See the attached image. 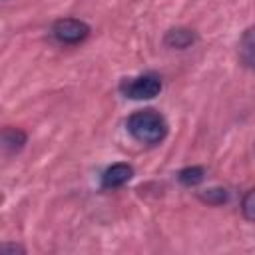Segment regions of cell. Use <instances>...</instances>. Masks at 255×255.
<instances>
[{
  "label": "cell",
  "mask_w": 255,
  "mask_h": 255,
  "mask_svg": "<svg viewBox=\"0 0 255 255\" xmlns=\"http://www.w3.org/2000/svg\"><path fill=\"white\" fill-rule=\"evenodd\" d=\"M126 128H128V133L143 145H157L167 137L165 118L151 108L135 110L133 114H129L126 120Z\"/></svg>",
  "instance_id": "cell-1"
},
{
  "label": "cell",
  "mask_w": 255,
  "mask_h": 255,
  "mask_svg": "<svg viewBox=\"0 0 255 255\" xmlns=\"http://www.w3.org/2000/svg\"><path fill=\"white\" fill-rule=\"evenodd\" d=\"M120 92L129 100H151L161 92V78L153 72L139 74L135 78H124Z\"/></svg>",
  "instance_id": "cell-2"
},
{
  "label": "cell",
  "mask_w": 255,
  "mask_h": 255,
  "mask_svg": "<svg viewBox=\"0 0 255 255\" xmlns=\"http://www.w3.org/2000/svg\"><path fill=\"white\" fill-rule=\"evenodd\" d=\"M90 26L80 20V18H58L54 24H52V36L60 42V44H66V46H76V44H82L88 36H90Z\"/></svg>",
  "instance_id": "cell-3"
},
{
  "label": "cell",
  "mask_w": 255,
  "mask_h": 255,
  "mask_svg": "<svg viewBox=\"0 0 255 255\" xmlns=\"http://www.w3.org/2000/svg\"><path fill=\"white\" fill-rule=\"evenodd\" d=\"M131 177H133V167L129 163H122V161L112 163L102 173V187L104 189H118V187L126 185Z\"/></svg>",
  "instance_id": "cell-4"
},
{
  "label": "cell",
  "mask_w": 255,
  "mask_h": 255,
  "mask_svg": "<svg viewBox=\"0 0 255 255\" xmlns=\"http://www.w3.org/2000/svg\"><path fill=\"white\" fill-rule=\"evenodd\" d=\"M237 52H239V60L243 62V66L255 72V26H249L241 34Z\"/></svg>",
  "instance_id": "cell-5"
},
{
  "label": "cell",
  "mask_w": 255,
  "mask_h": 255,
  "mask_svg": "<svg viewBox=\"0 0 255 255\" xmlns=\"http://www.w3.org/2000/svg\"><path fill=\"white\" fill-rule=\"evenodd\" d=\"M26 133L20 129V128H4L2 131V149L6 155H12V153H18L24 143H26Z\"/></svg>",
  "instance_id": "cell-6"
},
{
  "label": "cell",
  "mask_w": 255,
  "mask_h": 255,
  "mask_svg": "<svg viewBox=\"0 0 255 255\" xmlns=\"http://www.w3.org/2000/svg\"><path fill=\"white\" fill-rule=\"evenodd\" d=\"M163 42L169 46V48H177V50H185L189 48L193 42H195V34L193 30L189 28H173L165 34Z\"/></svg>",
  "instance_id": "cell-7"
},
{
  "label": "cell",
  "mask_w": 255,
  "mask_h": 255,
  "mask_svg": "<svg viewBox=\"0 0 255 255\" xmlns=\"http://www.w3.org/2000/svg\"><path fill=\"white\" fill-rule=\"evenodd\" d=\"M177 179H179V183H183L185 187H193V185H197V183H201V181L205 179V169L199 167V165L183 167V169H179Z\"/></svg>",
  "instance_id": "cell-8"
},
{
  "label": "cell",
  "mask_w": 255,
  "mask_h": 255,
  "mask_svg": "<svg viewBox=\"0 0 255 255\" xmlns=\"http://www.w3.org/2000/svg\"><path fill=\"white\" fill-rule=\"evenodd\" d=\"M241 213L245 219L255 221V187L249 189L241 199Z\"/></svg>",
  "instance_id": "cell-9"
},
{
  "label": "cell",
  "mask_w": 255,
  "mask_h": 255,
  "mask_svg": "<svg viewBox=\"0 0 255 255\" xmlns=\"http://www.w3.org/2000/svg\"><path fill=\"white\" fill-rule=\"evenodd\" d=\"M199 199L209 205H219V203L227 201V191L225 189H207V193H199Z\"/></svg>",
  "instance_id": "cell-10"
}]
</instances>
